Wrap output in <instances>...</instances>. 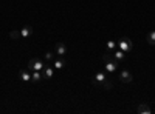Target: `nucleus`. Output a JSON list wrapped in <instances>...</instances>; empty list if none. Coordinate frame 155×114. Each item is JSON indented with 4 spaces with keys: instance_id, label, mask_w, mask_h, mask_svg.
Listing matches in <instances>:
<instances>
[{
    "instance_id": "nucleus-17",
    "label": "nucleus",
    "mask_w": 155,
    "mask_h": 114,
    "mask_svg": "<svg viewBox=\"0 0 155 114\" xmlns=\"http://www.w3.org/2000/svg\"><path fill=\"white\" fill-rule=\"evenodd\" d=\"M9 37H11V39H22V35H20V31H11L9 32Z\"/></svg>"
},
{
    "instance_id": "nucleus-12",
    "label": "nucleus",
    "mask_w": 155,
    "mask_h": 114,
    "mask_svg": "<svg viewBox=\"0 0 155 114\" xmlns=\"http://www.w3.org/2000/svg\"><path fill=\"white\" fill-rule=\"evenodd\" d=\"M53 66H54L56 69H61V68H64V66H65V60H64V59H58V60H54Z\"/></svg>"
},
{
    "instance_id": "nucleus-11",
    "label": "nucleus",
    "mask_w": 155,
    "mask_h": 114,
    "mask_svg": "<svg viewBox=\"0 0 155 114\" xmlns=\"http://www.w3.org/2000/svg\"><path fill=\"white\" fill-rule=\"evenodd\" d=\"M104 80H106V74H104V72H98V74H95V77H93V83H95V85L102 83Z\"/></svg>"
},
{
    "instance_id": "nucleus-15",
    "label": "nucleus",
    "mask_w": 155,
    "mask_h": 114,
    "mask_svg": "<svg viewBox=\"0 0 155 114\" xmlns=\"http://www.w3.org/2000/svg\"><path fill=\"white\" fill-rule=\"evenodd\" d=\"M112 60H115V59H113V54H110V53L102 54V62H104V63H107V62H112Z\"/></svg>"
},
{
    "instance_id": "nucleus-1",
    "label": "nucleus",
    "mask_w": 155,
    "mask_h": 114,
    "mask_svg": "<svg viewBox=\"0 0 155 114\" xmlns=\"http://www.w3.org/2000/svg\"><path fill=\"white\" fill-rule=\"evenodd\" d=\"M118 48L121 49V51H124V53H130L132 48H134L132 40L129 39V37H123V39H120V42H118Z\"/></svg>"
},
{
    "instance_id": "nucleus-14",
    "label": "nucleus",
    "mask_w": 155,
    "mask_h": 114,
    "mask_svg": "<svg viewBox=\"0 0 155 114\" xmlns=\"http://www.w3.org/2000/svg\"><path fill=\"white\" fill-rule=\"evenodd\" d=\"M107 51H115L116 49V46H118V43L116 42H113V40H107Z\"/></svg>"
},
{
    "instance_id": "nucleus-16",
    "label": "nucleus",
    "mask_w": 155,
    "mask_h": 114,
    "mask_svg": "<svg viewBox=\"0 0 155 114\" xmlns=\"http://www.w3.org/2000/svg\"><path fill=\"white\" fill-rule=\"evenodd\" d=\"M147 42H149V45H155V31H150L147 34Z\"/></svg>"
},
{
    "instance_id": "nucleus-7",
    "label": "nucleus",
    "mask_w": 155,
    "mask_h": 114,
    "mask_svg": "<svg viewBox=\"0 0 155 114\" xmlns=\"http://www.w3.org/2000/svg\"><path fill=\"white\" fill-rule=\"evenodd\" d=\"M19 79H20V80H23V82L31 80V72H30L28 69H22V71L19 72Z\"/></svg>"
},
{
    "instance_id": "nucleus-4",
    "label": "nucleus",
    "mask_w": 155,
    "mask_h": 114,
    "mask_svg": "<svg viewBox=\"0 0 155 114\" xmlns=\"http://www.w3.org/2000/svg\"><path fill=\"white\" fill-rule=\"evenodd\" d=\"M116 68H118V62H116V60H112V62H107V63H106V71L110 72V74L115 72Z\"/></svg>"
},
{
    "instance_id": "nucleus-2",
    "label": "nucleus",
    "mask_w": 155,
    "mask_h": 114,
    "mask_svg": "<svg viewBox=\"0 0 155 114\" xmlns=\"http://www.w3.org/2000/svg\"><path fill=\"white\" fill-rule=\"evenodd\" d=\"M44 69V63L41 59H31L28 62V71H42Z\"/></svg>"
},
{
    "instance_id": "nucleus-10",
    "label": "nucleus",
    "mask_w": 155,
    "mask_h": 114,
    "mask_svg": "<svg viewBox=\"0 0 155 114\" xmlns=\"http://www.w3.org/2000/svg\"><path fill=\"white\" fill-rule=\"evenodd\" d=\"M124 56H126V53H124V51H121L120 48L113 51V59H115L116 62H121V60H124Z\"/></svg>"
},
{
    "instance_id": "nucleus-8",
    "label": "nucleus",
    "mask_w": 155,
    "mask_h": 114,
    "mask_svg": "<svg viewBox=\"0 0 155 114\" xmlns=\"http://www.w3.org/2000/svg\"><path fill=\"white\" fill-rule=\"evenodd\" d=\"M65 53H67L65 43H58V45H56V54H58L59 57H62V56H65Z\"/></svg>"
},
{
    "instance_id": "nucleus-13",
    "label": "nucleus",
    "mask_w": 155,
    "mask_h": 114,
    "mask_svg": "<svg viewBox=\"0 0 155 114\" xmlns=\"http://www.w3.org/2000/svg\"><path fill=\"white\" fill-rule=\"evenodd\" d=\"M41 79H42V72H41V71H33V74H31V80L39 82Z\"/></svg>"
},
{
    "instance_id": "nucleus-19",
    "label": "nucleus",
    "mask_w": 155,
    "mask_h": 114,
    "mask_svg": "<svg viewBox=\"0 0 155 114\" xmlns=\"http://www.w3.org/2000/svg\"><path fill=\"white\" fill-rule=\"evenodd\" d=\"M45 59H47V60H51V59H53V53H50V51L45 53Z\"/></svg>"
},
{
    "instance_id": "nucleus-9",
    "label": "nucleus",
    "mask_w": 155,
    "mask_h": 114,
    "mask_svg": "<svg viewBox=\"0 0 155 114\" xmlns=\"http://www.w3.org/2000/svg\"><path fill=\"white\" fill-rule=\"evenodd\" d=\"M53 77V68L51 66H44L42 69V79H51Z\"/></svg>"
},
{
    "instance_id": "nucleus-18",
    "label": "nucleus",
    "mask_w": 155,
    "mask_h": 114,
    "mask_svg": "<svg viewBox=\"0 0 155 114\" xmlns=\"http://www.w3.org/2000/svg\"><path fill=\"white\" fill-rule=\"evenodd\" d=\"M102 88H106V90H110V88H112V83L106 79L104 82H102Z\"/></svg>"
},
{
    "instance_id": "nucleus-5",
    "label": "nucleus",
    "mask_w": 155,
    "mask_h": 114,
    "mask_svg": "<svg viewBox=\"0 0 155 114\" xmlns=\"http://www.w3.org/2000/svg\"><path fill=\"white\" fill-rule=\"evenodd\" d=\"M33 34V28L30 26V25H27V26H23L20 29V35H22V39H27V37H30Z\"/></svg>"
},
{
    "instance_id": "nucleus-6",
    "label": "nucleus",
    "mask_w": 155,
    "mask_h": 114,
    "mask_svg": "<svg viewBox=\"0 0 155 114\" xmlns=\"http://www.w3.org/2000/svg\"><path fill=\"white\" fill-rule=\"evenodd\" d=\"M137 111H138L140 114H150V112H152V109L149 108L147 103H140L138 108H137Z\"/></svg>"
},
{
    "instance_id": "nucleus-3",
    "label": "nucleus",
    "mask_w": 155,
    "mask_h": 114,
    "mask_svg": "<svg viewBox=\"0 0 155 114\" xmlns=\"http://www.w3.org/2000/svg\"><path fill=\"white\" fill-rule=\"evenodd\" d=\"M120 80H121L123 83H130V82L134 80V75H132V72H130V71L124 69V71H121V72H120Z\"/></svg>"
}]
</instances>
